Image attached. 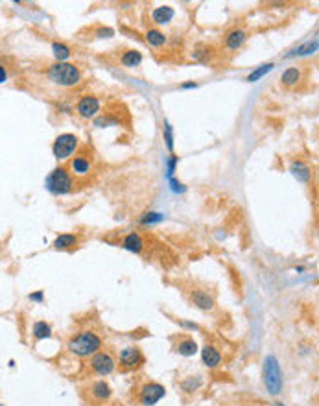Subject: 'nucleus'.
Wrapping results in <instances>:
<instances>
[{
	"label": "nucleus",
	"mask_w": 319,
	"mask_h": 406,
	"mask_svg": "<svg viewBox=\"0 0 319 406\" xmlns=\"http://www.w3.org/2000/svg\"><path fill=\"white\" fill-rule=\"evenodd\" d=\"M66 347L76 356H92L94 353L101 351V338L92 330H81L80 334L72 336Z\"/></svg>",
	"instance_id": "1"
},
{
	"label": "nucleus",
	"mask_w": 319,
	"mask_h": 406,
	"mask_svg": "<svg viewBox=\"0 0 319 406\" xmlns=\"http://www.w3.org/2000/svg\"><path fill=\"white\" fill-rule=\"evenodd\" d=\"M48 80L59 87H76L81 81V72L72 63H54L46 71Z\"/></svg>",
	"instance_id": "2"
},
{
	"label": "nucleus",
	"mask_w": 319,
	"mask_h": 406,
	"mask_svg": "<svg viewBox=\"0 0 319 406\" xmlns=\"http://www.w3.org/2000/svg\"><path fill=\"white\" fill-rule=\"evenodd\" d=\"M46 188L48 192H52L54 196H65L74 188V179H72V174L66 170L65 166H57L54 168L48 178H46Z\"/></svg>",
	"instance_id": "3"
},
{
	"label": "nucleus",
	"mask_w": 319,
	"mask_h": 406,
	"mask_svg": "<svg viewBox=\"0 0 319 406\" xmlns=\"http://www.w3.org/2000/svg\"><path fill=\"white\" fill-rule=\"evenodd\" d=\"M264 386L271 395H279L282 390V373H280L279 362L275 356H266L264 360Z\"/></svg>",
	"instance_id": "4"
},
{
	"label": "nucleus",
	"mask_w": 319,
	"mask_h": 406,
	"mask_svg": "<svg viewBox=\"0 0 319 406\" xmlns=\"http://www.w3.org/2000/svg\"><path fill=\"white\" fill-rule=\"evenodd\" d=\"M78 148V137L76 135H72V133H63L59 137L54 141L52 144V152H54V157L57 161H65L72 155V153L76 152Z\"/></svg>",
	"instance_id": "5"
},
{
	"label": "nucleus",
	"mask_w": 319,
	"mask_h": 406,
	"mask_svg": "<svg viewBox=\"0 0 319 406\" xmlns=\"http://www.w3.org/2000/svg\"><path fill=\"white\" fill-rule=\"evenodd\" d=\"M115 365H117V360L111 353L107 351H98L91 356V369L100 377H107L111 375L115 371Z\"/></svg>",
	"instance_id": "6"
},
{
	"label": "nucleus",
	"mask_w": 319,
	"mask_h": 406,
	"mask_svg": "<svg viewBox=\"0 0 319 406\" xmlns=\"http://www.w3.org/2000/svg\"><path fill=\"white\" fill-rule=\"evenodd\" d=\"M166 395V388L159 382H146L138 391V401L142 406H153Z\"/></svg>",
	"instance_id": "7"
},
{
	"label": "nucleus",
	"mask_w": 319,
	"mask_h": 406,
	"mask_svg": "<svg viewBox=\"0 0 319 406\" xmlns=\"http://www.w3.org/2000/svg\"><path fill=\"white\" fill-rule=\"evenodd\" d=\"M76 113L85 120L96 118L100 113V100L94 94H83L76 104Z\"/></svg>",
	"instance_id": "8"
},
{
	"label": "nucleus",
	"mask_w": 319,
	"mask_h": 406,
	"mask_svg": "<svg viewBox=\"0 0 319 406\" xmlns=\"http://www.w3.org/2000/svg\"><path fill=\"white\" fill-rule=\"evenodd\" d=\"M144 360H146V358L142 355V351L138 349V347H135V345L124 347V349L120 351V355H118V362H120V365L124 369H135V367L144 364Z\"/></svg>",
	"instance_id": "9"
},
{
	"label": "nucleus",
	"mask_w": 319,
	"mask_h": 406,
	"mask_svg": "<svg viewBox=\"0 0 319 406\" xmlns=\"http://www.w3.org/2000/svg\"><path fill=\"white\" fill-rule=\"evenodd\" d=\"M190 301H192V304H196V307L201 310H212L214 307H216L212 295L208 294V292H205V290H199V288L190 292Z\"/></svg>",
	"instance_id": "10"
},
{
	"label": "nucleus",
	"mask_w": 319,
	"mask_h": 406,
	"mask_svg": "<svg viewBox=\"0 0 319 406\" xmlns=\"http://www.w3.org/2000/svg\"><path fill=\"white\" fill-rule=\"evenodd\" d=\"M245 41H247V33L242 28H233L225 36V48L227 50H240L245 45Z\"/></svg>",
	"instance_id": "11"
},
{
	"label": "nucleus",
	"mask_w": 319,
	"mask_h": 406,
	"mask_svg": "<svg viewBox=\"0 0 319 406\" xmlns=\"http://www.w3.org/2000/svg\"><path fill=\"white\" fill-rule=\"evenodd\" d=\"M68 170H70L74 176L78 178H83V176H89L92 170V164L91 161L83 155H76V157H72L70 162H68Z\"/></svg>",
	"instance_id": "12"
},
{
	"label": "nucleus",
	"mask_w": 319,
	"mask_h": 406,
	"mask_svg": "<svg viewBox=\"0 0 319 406\" xmlns=\"http://www.w3.org/2000/svg\"><path fill=\"white\" fill-rule=\"evenodd\" d=\"M201 362L207 365L208 369H214V367H218L222 364V353L214 345H207L201 351Z\"/></svg>",
	"instance_id": "13"
},
{
	"label": "nucleus",
	"mask_w": 319,
	"mask_h": 406,
	"mask_svg": "<svg viewBox=\"0 0 319 406\" xmlns=\"http://www.w3.org/2000/svg\"><path fill=\"white\" fill-rule=\"evenodd\" d=\"M91 397L96 402H103L111 397V386L105 381H96L91 384Z\"/></svg>",
	"instance_id": "14"
},
{
	"label": "nucleus",
	"mask_w": 319,
	"mask_h": 406,
	"mask_svg": "<svg viewBox=\"0 0 319 406\" xmlns=\"http://www.w3.org/2000/svg\"><path fill=\"white\" fill-rule=\"evenodd\" d=\"M122 248L131 251V253H140L142 248H144V240L138 233H127L124 239H122Z\"/></svg>",
	"instance_id": "15"
},
{
	"label": "nucleus",
	"mask_w": 319,
	"mask_h": 406,
	"mask_svg": "<svg viewBox=\"0 0 319 406\" xmlns=\"http://www.w3.org/2000/svg\"><path fill=\"white\" fill-rule=\"evenodd\" d=\"M173 15H175V11H173V8H170V6H159V8H155L152 13V19L155 24L162 26V24H168L170 20L173 19Z\"/></svg>",
	"instance_id": "16"
},
{
	"label": "nucleus",
	"mask_w": 319,
	"mask_h": 406,
	"mask_svg": "<svg viewBox=\"0 0 319 406\" xmlns=\"http://www.w3.org/2000/svg\"><path fill=\"white\" fill-rule=\"evenodd\" d=\"M175 351H178L181 356H194L198 353V342L194 340V338H190V336H185V338H181V340L178 342Z\"/></svg>",
	"instance_id": "17"
},
{
	"label": "nucleus",
	"mask_w": 319,
	"mask_h": 406,
	"mask_svg": "<svg viewBox=\"0 0 319 406\" xmlns=\"http://www.w3.org/2000/svg\"><path fill=\"white\" fill-rule=\"evenodd\" d=\"M290 170L297 178V181L308 183L310 178H312V170H310V166L304 161H294L290 164Z\"/></svg>",
	"instance_id": "18"
},
{
	"label": "nucleus",
	"mask_w": 319,
	"mask_h": 406,
	"mask_svg": "<svg viewBox=\"0 0 319 406\" xmlns=\"http://www.w3.org/2000/svg\"><path fill=\"white\" fill-rule=\"evenodd\" d=\"M301 78H303V72H301L299 66H290L282 72L280 81H282L284 87H295L301 81Z\"/></svg>",
	"instance_id": "19"
},
{
	"label": "nucleus",
	"mask_w": 319,
	"mask_h": 406,
	"mask_svg": "<svg viewBox=\"0 0 319 406\" xmlns=\"http://www.w3.org/2000/svg\"><path fill=\"white\" fill-rule=\"evenodd\" d=\"M78 242H80V236H76V234H72V233H63L54 240V248L56 249H72V248H76Z\"/></svg>",
	"instance_id": "20"
},
{
	"label": "nucleus",
	"mask_w": 319,
	"mask_h": 406,
	"mask_svg": "<svg viewBox=\"0 0 319 406\" xmlns=\"http://www.w3.org/2000/svg\"><path fill=\"white\" fill-rule=\"evenodd\" d=\"M317 50V39H312V41H306L304 45H299L297 48H294L292 52L286 54V57H303V56H310V54H314Z\"/></svg>",
	"instance_id": "21"
},
{
	"label": "nucleus",
	"mask_w": 319,
	"mask_h": 406,
	"mask_svg": "<svg viewBox=\"0 0 319 406\" xmlns=\"http://www.w3.org/2000/svg\"><path fill=\"white\" fill-rule=\"evenodd\" d=\"M120 63L127 69H135L142 63V54L138 50H126L122 54Z\"/></svg>",
	"instance_id": "22"
},
{
	"label": "nucleus",
	"mask_w": 319,
	"mask_h": 406,
	"mask_svg": "<svg viewBox=\"0 0 319 406\" xmlns=\"http://www.w3.org/2000/svg\"><path fill=\"white\" fill-rule=\"evenodd\" d=\"M146 41L148 45L153 46V48H161V46L166 45V36L162 33L161 30H157V28H152V30L146 31Z\"/></svg>",
	"instance_id": "23"
},
{
	"label": "nucleus",
	"mask_w": 319,
	"mask_h": 406,
	"mask_svg": "<svg viewBox=\"0 0 319 406\" xmlns=\"http://www.w3.org/2000/svg\"><path fill=\"white\" fill-rule=\"evenodd\" d=\"M52 52H54V57L57 59V63H66V59L72 54L70 48L65 43H52Z\"/></svg>",
	"instance_id": "24"
},
{
	"label": "nucleus",
	"mask_w": 319,
	"mask_h": 406,
	"mask_svg": "<svg viewBox=\"0 0 319 406\" xmlns=\"http://www.w3.org/2000/svg\"><path fill=\"white\" fill-rule=\"evenodd\" d=\"M31 332H33V338H36V340H45V338H50L52 336V327L46 323V321H36Z\"/></svg>",
	"instance_id": "25"
},
{
	"label": "nucleus",
	"mask_w": 319,
	"mask_h": 406,
	"mask_svg": "<svg viewBox=\"0 0 319 406\" xmlns=\"http://www.w3.org/2000/svg\"><path fill=\"white\" fill-rule=\"evenodd\" d=\"M275 69V63H264V65L257 66L251 74H249L247 78H245V81H249V83H255V81H259L260 78H264L268 72H271Z\"/></svg>",
	"instance_id": "26"
},
{
	"label": "nucleus",
	"mask_w": 319,
	"mask_h": 406,
	"mask_svg": "<svg viewBox=\"0 0 319 406\" xmlns=\"http://www.w3.org/2000/svg\"><path fill=\"white\" fill-rule=\"evenodd\" d=\"M162 220H164V214H161V213H146V214H142L140 223H142V225H152V223H159V222H162Z\"/></svg>",
	"instance_id": "27"
},
{
	"label": "nucleus",
	"mask_w": 319,
	"mask_h": 406,
	"mask_svg": "<svg viewBox=\"0 0 319 406\" xmlns=\"http://www.w3.org/2000/svg\"><path fill=\"white\" fill-rule=\"evenodd\" d=\"M199 386H201V379H199V377H196V379L190 377V379H187V381L183 382V390L187 391V393H190V391L198 390Z\"/></svg>",
	"instance_id": "28"
},
{
	"label": "nucleus",
	"mask_w": 319,
	"mask_h": 406,
	"mask_svg": "<svg viewBox=\"0 0 319 406\" xmlns=\"http://www.w3.org/2000/svg\"><path fill=\"white\" fill-rule=\"evenodd\" d=\"M164 141H166V148L172 152L173 150V129L168 122H164Z\"/></svg>",
	"instance_id": "29"
},
{
	"label": "nucleus",
	"mask_w": 319,
	"mask_h": 406,
	"mask_svg": "<svg viewBox=\"0 0 319 406\" xmlns=\"http://www.w3.org/2000/svg\"><path fill=\"white\" fill-rule=\"evenodd\" d=\"M109 124H118V120L117 118L109 117V115H105V117H98L96 120H94V126H98V127H107Z\"/></svg>",
	"instance_id": "30"
},
{
	"label": "nucleus",
	"mask_w": 319,
	"mask_h": 406,
	"mask_svg": "<svg viewBox=\"0 0 319 406\" xmlns=\"http://www.w3.org/2000/svg\"><path fill=\"white\" fill-rule=\"evenodd\" d=\"M168 183H170V188H172V192H175V194H183L185 190H187V187H185L181 181H178V179L170 178V179H168Z\"/></svg>",
	"instance_id": "31"
},
{
	"label": "nucleus",
	"mask_w": 319,
	"mask_h": 406,
	"mask_svg": "<svg viewBox=\"0 0 319 406\" xmlns=\"http://www.w3.org/2000/svg\"><path fill=\"white\" fill-rule=\"evenodd\" d=\"M178 162H179L178 155H172V157L168 159V170H166V178L168 179L173 176V172H175V166H178Z\"/></svg>",
	"instance_id": "32"
},
{
	"label": "nucleus",
	"mask_w": 319,
	"mask_h": 406,
	"mask_svg": "<svg viewBox=\"0 0 319 406\" xmlns=\"http://www.w3.org/2000/svg\"><path fill=\"white\" fill-rule=\"evenodd\" d=\"M94 36H96L98 39H111V37L115 36V31H113L111 28H103V26H101V28H98L96 30Z\"/></svg>",
	"instance_id": "33"
},
{
	"label": "nucleus",
	"mask_w": 319,
	"mask_h": 406,
	"mask_svg": "<svg viewBox=\"0 0 319 406\" xmlns=\"http://www.w3.org/2000/svg\"><path fill=\"white\" fill-rule=\"evenodd\" d=\"M28 299L36 301V303H43L45 301V294H43V290H39V292H33V294L28 295Z\"/></svg>",
	"instance_id": "34"
},
{
	"label": "nucleus",
	"mask_w": 319,
	"mask_h": 406,
	"mask_svg": "<svg viewBox=\"0 0 319 406\" xmlns=\"http://www.w3.org/2000/svg\"><path fill=\"white\" fill-rule=\"evenodd\" d=\"M8 80V71H6V66L0 63V83H4Z\"/></svg>",
	"instance_id": "35"
},
{
	"label": "nucleus",
	"mask_w": 319,
	"mask_h": 406,
	"mask_svg": "<svg viewBox=\"0 0 319 406\" xmlns=\"http://www.w3.org/2000/svg\"><path fill=\"white\" fill-rule=\"evenodd\" d=\"M196 87H198L196 81H188V83H183L181 89H196Z\"/></svg>",
	"instance_id": "36"
},
{
	"label": "nucleus",
	"mask_w": 319,
	"mask_h": 406,
	"mask_svg": "<svg viewBox=\"0 0 319 406\" xmlns=\"http://www.w3.org/2000/svg\"><path fill=\"white\" fill-rule=\"evenodd\" d=\"M183 325H185V327H188V329H194V330H198L199 327L196 323H190V321H183Z\"/></svg>",
	"instance_id": "37"
}]
</instances>
